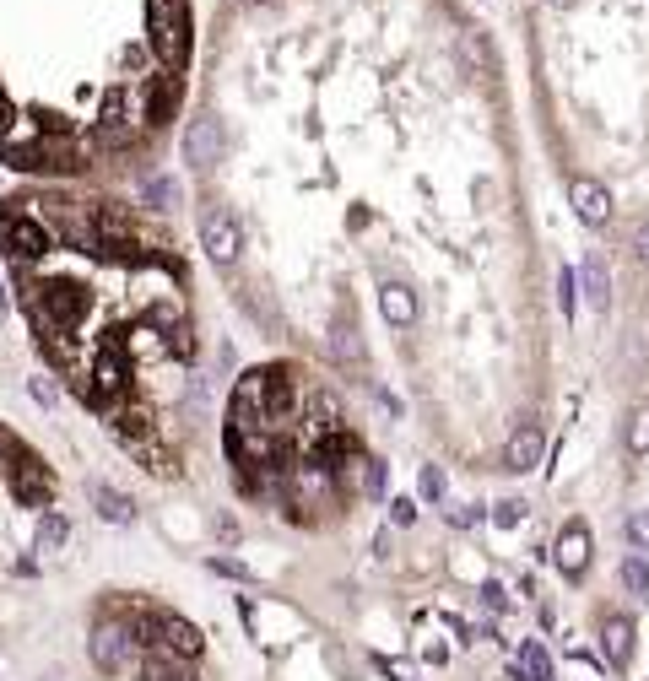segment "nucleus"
<instances>
[{"mask_svg":"<svg viewBox=\"0 0 649 681\" xmlns=\"http://www.w3.org/2000/svg\"><path fill=\"white\" fill-rule=\"evenodd\" d=\"M482 606H487V611H503V606H509V595H503V584H482Z\"/></svg>","mask_w":649,"mask_h":681,"instance_id":"obj_27","label":"nucleus"},{"mask_svg":"<svg viewBox=\"0 0 649 681\" xmlns=\"http://www.w3.org/2000/svg\"><path fill=\"white\" fill-rule=\"evenodd\" d=\"M206 568H211V573H222V579H238V584H249V579H255V573H249L244 563H233V557H211Z\"/></svg>","mask_w":649,"mask_h":681,"instance_id":"obj_24","label":"nucleus"},{"mask_svg":"<svg viewBox=\"0 0 649 681\" xmlns=\"http://www.w3.org/2000/svg\"><path fill=\"white\" fill-rule=\"evenodd\" d=\"M444 471H439V465H422V476H417V492H422V498H433V503H439L444 498Z\"/></svg>","mask_w":649,"mask_h":681,"instance_id":"obj_21","label":"nucleus"},{"mask_svg":"<svg viewBox=\"0 0 649 681\" xmlns=\"http://www.w3.org/2000/svg\"><path fill=\"white\" fill-rule=\"evenodd\" d=\"M628 536H633V546H649V514H633L628 519Z\"/></svg>","mask_w":649,"mask_h":681,"instance_id":"obj_28","label":"nucleus"},{"mask_svg":"<svg viewBox=\"0 0 649 681\" xmlns=\"http://www.w3.org/2000/svg\"><path fill=\"white\" fill-rule=\"evenodd\" d=\"M222 157V125L211 114L201 119H190V130H184V163H195V168H211Z\"/></svg>","mask_w":649,"mask_h":681,"instance_id":"obj_8","label":"nucleus"},{"mask_svg":"<svg viewBox=\"0 0 649 681\" xmlns=\"http://www.w3.org/2000/svg\"><path fill=\"white\" fill-rule=\"evenodd\" d=\"M87 498H92V509H98V519H109V525H130V519H136V503L109 482H87Z\"/></svg>","mask_w":649,"mask_h":681,"instance_id":"obj_9","label":"nucleus"},{"mask_svg":"<svg viewBox=\"0 0 649 681\" xmlns=\"http://www.w3.org/2000/svg\"><path fill=\"white\" fill-rule=\"evenodd\" d=\"M152 49L163 55V65H184L190 55V17H184V0H152Z\"/></svg>","mask_w":649,"mask_h":681,"instance_id":"obj_2","label":"nucleus"},{"mask_svg":"<svg viewBox=\"0 0 649 681\" xmlns=\"http://www.w3.org/2000/svg\"><path fill=\"white\" fill-rule=\"evenodd\" d=\"M147 200H152L157 211H174V206H179V184H174V179H152V184H147Z\"/></svg>","mask_w":649,"mask_h":681,"instance_id":"obj_20","label":"nucleus"},{"mask_svg":"<svg viewBox=\"0 0 649 681\" xmlns=\"http://www.w3.org/2000/svg\"><path fill=\"white\" fill-rule=\"evenodd\" d=\"M82 384V400L87 406H98V411H109L119 395H125V363H119V357H98V363H92V373L87 379H76Z\"/></svg>","mask_w":649,"mask_h":681,"instance_id":"obj_6","label":"nucleus"},{"mask_svg":"<svg viewBox=\"0 0 649 681\" xmlns=\"http://www.w3.org/2000/svg\"><path fill=\"white\" fill-rule=\"evenodd\" d=\"M141 638H136V627L130 622H98L92 627V665L98 671H109V676H130V671H141Z\"/></svg>","mask_w":649,"mask_h":681,"instance_id":"obj_1","label":"nucleus"},{"mask_svg":"<svg viewBox=\"0 0 649 681\" xmlns=\"http://www.w3.org/2000/svg\"><path fill=\"white\" fill-rule=\"evenodd\" d=\"M628 449H633V454H649V411H633V427H628Z\"/></svg>","mask_w":649,"mask_h":681,"instance_id":"obj_22","label":"nucleus"},{"mask_svg":"<svg viewBox=\"0 0 649 681\" xmlns=\"http://www.w3.org/2000/svg\"><path fill=\"white\" fill-rule=\"evenodd\" d=\"M633 249H639V260H644V265H649V222H644V227H639V238H633Z\"/></svg>","mask_w":649,"mask_h":681,"instance_id":"obj_32","label":"nucleus"},{"mask_svg":"<svg viewBox=\"0 0 649 681\" xmlns=\"http://www.w3.org/2000/svg\"><path fill=\"white\" fill-rule=\"evenodd\" d=\"M558 568L568 573V579H579V573L590 568V530L585 525H568L558 536Z\"/></svg>","mask_w":649,"mask_h":681,"instance_id":"obj_10","label":"nucleus"},{"mask_svg":"<svg viewBox=\"0 0 649 681\" xmlns=\"http://www.w3.org/2000/svg\"><path fill=\"white\" fill-rule=\"evenodd\" d=\"M65 541H71V519H65V514H44V525H38V552H60Z\"/></svg>","mask_w":649,"mask_h":681,"instance_id":"obj_17","label":"nucleus"},{"mask_svg":"<svg viewBox=\"0 0 649 681\" xmlns=\"http://www.w3.org/2000/svg\"><path fill=\"white\" fill-rule=\"evenodd\" d=\"M471 519H476V514L466 509V503H449V525H471Z\"/></svg>","mask_w":649,"mask_h":681,"instance_id":"obj_31","label":"nucleus"},{"mask_svg":"<svg viewBox=\"0 0 649 681\" xmlns=\"http://www.w3.org/2000/svg\"><path fill=\"white\" fill-rule=\"evenodd\" d=\"M579 287H585V298L595 303V309L612 303V271H606L601 255H585V265H579Z\"/></svg>","mask_w":649,"mask_h":681,"instance_id":"obj_13","label":"nucleus"},{"mask_svg":"<svg viewBox=\"0 0 649 681\" xmlns=\"http://www.w3.org/2000/svg\"><path fill=\"white\" fill-rule=\"evenodd\" d=\"M11 487H17V498L33 503V509H44V503L55 498V476H49L44 460L22 444H11Z\"/></svg>","mask_w":649,"mask_h":681,"instance_id":"obj_4","label":"nucleus"},{"mask_svg":"<svg viewBox=\"0 0 649 681\" xmlns=\"http://www.w3.org/2000/svg\"><path fill=\"white\" fill-rule=\"evenodd\" d=\"M601 649H606V660L617 665H628L633 660V622L628 617H606V627H601Z\"/></svg>","mask_w":649,"mask_h":681,"instance_id":"obj_11","label":"nucleus"},{"mask_svg":"<svg viewBox=\"0 0 649 681\" xmlns=\"http://www.w3.org/2000/svg\"><path fill=\"white\" fill-rule=\"evenodd\" d=\"M520 519H525V503H520V498H503L498 514H493V525H498V530H514Z\"/></svg>","mask_w":649,"mask_h":681,"instance_id":"obj_23","label":"nucleus"},{"mask_svg":"<svg viewBox=\"0 0 649 681\" xmlns=\"http://www.w3.org/2000/svg\"><path fill=\"white\" fill-rule=\"evenodd\" d=\"M201 249H206L217 265H233V260H238L244 233H238V217H233V211H222V206H206V211H201Z\"/></svg>","mask_w":649,"mask_h":681,"instance_id":"obj_5","label":"nucleus"},{"mask_svg":"<svg viewBox=\"0 0 649 681\" xmlns=\"http://www.w3.org/2000/svg\"><path fill=\"white\" fill-rule=\"evenodd\" d=\"M525 671V681H552V660L541 644H520V665H514V676Z\"/></svg>","mask_w":649,"mask_h":681,"instance_id":"obj_16","label":"nucleus"},{"mask_svg":"<svg viewBox=\"0 0 649 681\" xmlns=\"http://www.w3.org/2000/svg\"><path fill=\"white\" fill-rule=\"evenodd\" d=\"M368 492H374V498H384V465H379V460H368Z\"/></svg>","mask_w":649,"mask_h":681,"instance_id":"obj_30","label":"nucleus"},{"mask_svg":"<svg viewBox=\"0 0 649 681\" xmlns=\"http://www.w3.org/2000/svg\"><path fill=\"white\" fill-rule=\"evenodd\" d=\"M460 60L476 65V71H493V55H487V44L476 33H460Z\"/></svg>","mask_w":649,"mask_h":681,"instance_id":"obj_19","label":"nucleus"},{"mask_svg":"<svg viewBox=\"0 0 649 681\" xmlns=\"http://www.w3.org/2000/svg\"><path fill=\"white\" fill-rule=\"evenodd\" d=\"M568 200H574V211H579V222L585 227H606L612 222V195H606V184L601 179H568Z\"/></svg>","mask_w":649,"mask_h":681,"instance_id":"obj_7","label":"nucleus"},{"mask_svg":"<svg viewBox=\"0 0 649 681\" xmlns=\"http://www.w3.org/2000/svg\"><path fill=\"white\" fill-rule=\"evenodd\" d=\"M622 584H628L639 600H649V563L644 557H628V563H622Z\"/></svg>","mask_w":649,"mask_h":681,"instance_id":"obj_18","label":"nucleus"},{"mask_svg":"<svg viewBox=\"0 0 649 681\" xmlns=\"http://www.w3.org/2000/svg\"><path fill=\"white\" fill-rule=\"evenodd\" d=\"M6 255H11V265H17V271H22V265H33V260H44V255H49V227L38 222L33 211L22 206V200L6 211Z\"/></svg>","mask_w":649,"mask_h":681,"instance_id":"obj_3","label":"nucleus"},{"mask_svg":"<svg viewBox=\"0 0 649 681\" xmlns=\"http://www.w3.org/2000/svg\"><path fill=\"white\" fill-rule=\"evenodd\" d=\"M558 298H563V314H574V298H579V276L574 271L558 276Z\"/></svg>","mask_w":649,"mask_h":681,"instance_id":"obj_26","label":"nucleus"},{"mask_svg":"<svg viewBox=\"0 0 649 681\" xmlns=\"http://www.w3.org/2000/svg\"><path fill=\"white\" fill-rule=\"evenodd\" d=\"M390 519H395V525H412V519H417L412 498H395V503H390Z\"/></svg>","mask_w":649,"mask_h":681,"instance_id":"obj_29","label":"nucleus"},{"mask_svg":"<svg viewBox=\"0 0 649 681\" xmlns=\"http://www.w3.org/2000/svg\"><path fill=\"white\" fill-rule=\"evenodd\" d=\"M33 400H38V406H55V400H60V390H55V379H49V373H33Z\"/></svg>","mask_w":649,"mask_h":681,"instance_id":"obj_25","label":"nucleus"},{"mask_svg":"<svg viewBox=\"0 0 649 681\" xmlns=\"http://www.w3.org/2000/svg\"><path fill=\"white\" fill-rule=\"evenodd\" d=\"M503 465H509V471H536V465H541V433H536V427H520V433L509 438Z\"/></svg>","mask_w":649,"mask_h":681,"instance_id":"obj_12","label":"nucleus"},{"mask_svg":"<svg viewBox=\"0 0 649 681\" xmlns=\"http://www.w3.org/2000/svg\"><path fill=\"white\" fill-rule=\"evenodd\" d=\"M141 681H195V676L184 671V660H179V654L147 649V654H141Z\"/></svg>","mask_w":649,"mask_h":681,"instance_id":"obj_15","label":"nucleus"},{"mask_svg":"<svg viewBox=\"0 0 649 681\" xmlns=\"http://www.w3.org/2000/svg\"><path fill=\"white\" fill-rule=\"evenodd\" d=\"M379 314L384 319H390V325H412V319H417V298H412V287H401V282H390V287H384L379 292Z\"/></svg>","mask_w":649,"mask_h":681,"instance_id":"obj_14","label":"nucleus"}]
</instances>
